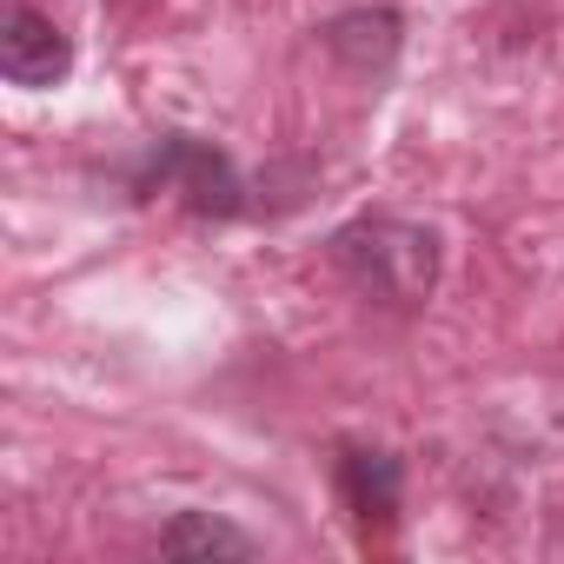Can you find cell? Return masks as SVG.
<instances>
[{
    "instance_id": "obj_1",
    "label": "cell",
    "mask_w": 564,
    "mask_h": 564,
    "mask_svg": "<svg viewBox=\"0 0 564 564\" xmlns=\"http://www.w3.org/2000/svg\"><path fill=\"white\" fill-rule=\"evenodd\" d=\"M339 265L359 279L366 293L392 300V306H412L432 293V272H438V246L425 226H405V219H359L333 239Z\"/></svg>"
},
{
    "instance_id": "obj_2",
    "label": "cell",
    "mask_w": 564,
    "mask_h": 564,
    "mask_svg": "<svg viewBox=\"0 0 564 564\" xmlns=\"http://www.w3.org/2000/svg\"><path fill=\"white\" fill-rule=\"evenodd\" d=\"M74 67V41L54 28V14H41L34 0H8L0 14V74L14 87H61Z\"/></svg>"
},
{
    "instance_id": "obj_3",
    "label": "cell",
    "mask_w": 564,
    "mask_h": 564,
    "mask_svg": "<svg viewBox=\"0 0 564 564\" xmlns=\"http://www.w3.org/2000/svg\"><path fill=\"white\" fill-rule=\"evenodd\" d=\"M346 498H352V511L372 524H386L392 518V505H399V465L386 458V452H346Z\"/></svg>"
},
{
    "instance_id": "obj_4",
    "label": "cell",
    "mask_w": 564,
    "mask_h": 564,
    "mask_svg": "<svg viewBox=\"0 0 564 564\" xmlns=\"http://www.w3.org/2000/svg\"><path fill=\"white\" fill-rule=\"evenodd\" d=\"M160 551H166V557H252V538L232 531V524H219V518H206V511H186V518L160 538Z\"/></svg>"
}]
</instances>
